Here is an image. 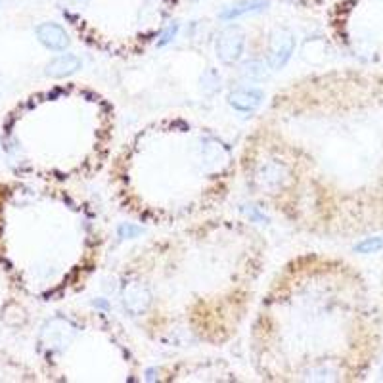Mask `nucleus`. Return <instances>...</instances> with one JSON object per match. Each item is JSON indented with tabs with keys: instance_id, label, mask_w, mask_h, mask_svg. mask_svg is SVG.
Returning a JSON list of instances; mask_svg holds the SVG:
<instances>
[{
	"instance_id": "1",
	"label": "nucleus",
	"mask_w": 383,
	"mask_h": 383,
	"mask_svg": "<svg viewBox=\"0 0 383 383\" xmlns=\"http://www.w3.org/2000/svg\"><path fill=\"white\" fill-rule=\"evenodd\" d=\"M77 335V327L67 318H50L40 327V345L46 351H64L67 345L71 343Z\"/></svg>"
},
{
	"instance_id": "2",
	"label": "nucleus",
	"mask_w": 383,
	"mask_h": 383,
	"mask_svg": "<svg viewBox=\"0 0 383 383\" xmlns=\"http://www.w3.org/2000/svg\"><path fill=\"white\" fill-rule=\"evenodd\" d=\"M296 52V35L289 29H274L269 39V54L266 64L272 71H280L287 65Z\"/></svg>"
},
{
	"instance_id": "3",
	"label": "nucleus",
	"mask_w": 383,
	"mask_h": 383,
	"mask_svg": "<svg viewBox=\"0 0 383 383\" xmlns=\"http://www.w3.org/2000/svg\"><path fill=\"white\" fill-rule=\"evenodd\" d=\"M246 48V33L239 29L238 25H228L226 29L219 33L215 40L216 58L226 65H234L239 62Z\"/></svg>"
},
{
	"instance_id": "4",
	"label": "nucleus",
	"mask_w": 383,
	"mask_h": 383,
	"mask_svg": "<svg viewBox=\"0 0 383 383\" xmlns=\"http://www.w3.org/2000/svg\"><path fill=\"white\" fill-rule=\"evenodd\" d=\"M153 296L150 291V287L138 282V280H133L128 282L127 286L123 287L121 291V305L127 314L130 316H142L148 312V309L152 307Z\"/></svg>"
},
{
	"instance_id": "5",
	"label": "nucleus",
	"mask_w": 383,
	"mask_h": 383,
	"mask_svg": "<svg viewBox=\"0 0 383 383\" xmlns=\"http://www.w3.org/2000/svg\"><path fill=\"white\" fill-rule=\"evenodd\" d=\"M255 182L261 190L278 192L289 182V169L282 161H264L255 171Z\"/></svg>"
},
{
	"instance_id": "6",
	"label": "nucleus",
	"mask_w": 383,
	"mask_h": 383,
	"mask_svg": "<svg viewBox=\"0 0 383 383\" xmlns=\"http://www.w3.org/2000/svg\"><path fill=\"white\" fill-rule=\"evenodd\" d=\"M37 39L44 48L52 50V52H64L71 44V39L62 25L54 24V22H44V24L37 25L35 29Z\"/></svg>"
},
{
	"instance_id": "7",
	"label": "nucleus",
	"mask_w": 383,
	"mask_h": 383,
	"mask_svg": "<svg viewBox=\"0 0 383 383\" xmlns=\"http://www.w3.org/2000/svg\"><path fill=\"white\" fill-rule=\"evenodd\" d=\"M228 105L234 108L236 112L241 113H253L261 108L264 100V92L261 88L253 87H239L228 92Z\"/></svg>"
},
{
	"instance_id": "8",
	"label": "nucleus",
	"mask_w": 383,
	"mask_h": 383,
	"mask_svg": "<svg viewBox=\"0 0 383 383\" xmlns=\"http://www.w3.org/2000/svg\"><path fill=\"white\" fill-rule=\"evenodd\" d=\"M83 67V60L75 54H60L52 58L44 67V75L50 79H65L71 77Z\"/></svg>"
},
{
	"instance_id": "9",
	"label": "nucleus",
	"mask_w": 383,
	"mask_h": 383,
	"mask_svg": "<svg viewBox=\"0 0 383 383\" xmlns=\"http://www.w3.org/2000/svg\"><path fill=\"white\" fill-rule=\"evenodd\" d=\"M269 8V2L266 0H241V2H236L232 6H226V8L219 14V17L223 22H232V19H238L241 16H249V14H259L263 10Z\"/></svg>"
},
{
	"instance_id": "10",
	"label": "nucleus",
	"mask_w": 383,
	"mask_h": 383,
	"mask_svg": "<svg viewBox=\"0 0 383 383\" xmlns=\"http://www.w3.org/2000/svg\"><path fill=\"white\" fill-rule=\"evenodd\" d=\"M201 153H203V158L207 160V163L211 167H221V165H224V163L228 161V152H226V148H224L221 142L213 140V138L203 140V144H201Z\"/></svg>"
},
{
	"instance_id": "11",
	"label": "nucleus",
	"mask_w": 383,
	"mask_h": 383,
	"mask_svg": "<svg viewBox=\"0 0 383 383\" xmlns=\"http://www.w3.org/2000/svg\"><path fill=\"white\" fill-rule=\"evenodd\" d=\"M271 67L269 64H264L261 60H246L244 64L239 65V77L246 80H263L266 77V71Z\"/></svg>"
},
{
	"instance_id": "12",
	"label": "nucleus",
	"mask_w": 383,
	"mask_h": 383,
	"mask_svg": "<svg viewBox=\"0 0 383 383\" xmlns=\"http://www.w3.org/2000/svg\"><path fill=\"white\" fill-rule=\"evenodd\" d=\"M221 83H223V79H221L219 71L213 69V67H209V69L203 71V75H201V79H200L201 92H203L205 96H215L216 92L221 90Z\"/></svg>"
},
{
	"instance_id": "13",
	"label": "nucleus",
	"mask_w": 383,
	"mask_h": 383,
	"mask_svg": "<svg viewBox=\"0 0 383 383\" xmlns=\"http://www.w3.org/2000/svg\"><path fill=\"white\" fill-rule=\"evenodd\" d=\"M383 248V238L380 236H374V238H366L359 241L355 246V251L357 253H362V255H370V253H377L380 249Z\"/></svg>"
},
{
	"instance_id": "14",
	"label": "nucleus",
	"mask_w": 383,
	"mask_h": 383,
	"mask_svg": "<svg viewBox=\"0 0 383 383\" xmlns=\"http://www.w3.org/2000/svg\"><path fill=\"white\" fill-rule=\"evenodd\" d=\"M117 234H119V238L123 239H135L138 238V236H142L144 228L142 226H136V224L133 223H123L119 228H117Z\"/></svg>"
},
{
	"instance_id": "15",
	"label": "nucleus",
	"mask_w": 383,
	"mask_h": 383,
	"mask_svg": "<svg viewBox=\"0 0 383 383\" xmlns=\"http://www.w3.org/2000/svg\"><path fill=\"white\" fill-rule=\"evenodd\" d=\"M176 33H178V24H171L167 25L163 33L160 35V40H158V48H165L167 44H171L175 40Z\"/></svg>"
},
{
	"instance_id": "16",
	"label": "nucleus",
	"mask_w": 383,
	"mask_h": 383,
	"mask_svg": "<svg viewBox=\"0 0 383 383\" xmlns=\"http://www.w3.org/2000/svg\"><path fill=\"white\" fill-rule=\"evenodd\" d=\"M241 213H244L246 216H249L253 223H259V224L269 223V216L264 215L263 211H259V207H255V205H244V207H241Z\"/></svg>"
}]
</instances>
